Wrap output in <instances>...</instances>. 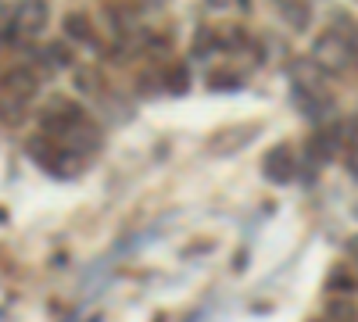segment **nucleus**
<instances>
[{
	"label": "nucleus",
	"instance_id": "9d476101",
	"mask_svg": "<svg viewBox=\"0 0 358 322\" xmlns=\"http://www.w3.org/2000/svg\"><path fill=\"white\" fill-rule=\"evenodd\" d=\"M47 57H50L57 68H62V65H69V47L65 43H54V47H47Z\"/></svg>",
	"mask_w": 358,
	"mask_h": 322
},
{
	"label": "nucleus",
	"instance_id": "1a4fd4ad",
	"mask_svg": "<svg viewBox=\"0 0 358 322\" xmlns=\"http://www.w3.org/2000/svg\"><path fill=\"white\" fill-rule=\"evenodd\" d=\"M187 86H190V75H187V68H183V65L169 72V90H172V94H183Z\"/></svg>",
	"mask_w": 358,
	"mask_h": 322
},
{
	"label": "nucleus",
	"instance_id": "20e7f679",
	"mask_svg": "<svg viewBox=\"0 0 358 322\" xmlns=\"http://www.w3.org/2000/svg\"><path fill=\"white\" fill-rule=\"evenodd\" d=\"M297 172V161H294V151L287 147V143H280V147H273V154L265 158V175L276 183H290Z\"/></svg>",
	"mask_w": 358,
	"mask_h": 322
},
{
	"label": "nucleus",
	"instance_id": "0eeeda50",
	"mask_svg": "<svg viewBox=\"0 0 358 322\" xmlns=\"http://www.w3.org/2000/svg\"><path fill=\"white\" fill-rule=\"evenodd\" d=\"M65 33H69V40H86V36H90L86 15H69V18H65Z\"/></svg>",
	"mask_w": 358,
	"mask_h": 322
},
{
	"label": "nucleus",
	"instance_id": "6e6552de",
	"mask_svg": "<svg viewBox=\"0 0 358 322\" xmlns=\"http://www.w3.org/2000/svg\"><path fill=\"white\" fill-rule=\"evenodd\" d=\"M280 15L294 25V29H301L308 25V8H294V4H280Z\"/></svg>",
	"mask_w": 358,
	"mask_h": 322
},
{
	"label": "nucleus",
	"instance_id": "f03ea898",
	"mask_svg": "<svg viewBox=\"0 0 358 322\" xmlns=\"http://www.w3.org/2000/svg\"><path fill=\"white\" fill-rule=\"evenodd\" d=\"M47 18H50L47 4H18L11 15V29L22 36H40L47 29Z\"/></svg>",
	"mask_w": 358,
	"mask_h": 322
},
{
	"label": "nucleus",
	"instance_id": "7ed1b4c3",
	"mask_svg": "<svg viewBox=\"0 0 358 322\" xmlns=\"http://www.w3.org/2000/svg\"><path fill=\"white\" fill-rule=\"evenodd\" d=\"M0 86H4V97H15V101H29L36 90H40V79L29 72V68H11L4 79H0Z\"/></svg>",
	"mask_w": 358,
	"mask_h": 322
},
{
	"label": "nucleus",
	"instance_id": "423d86ee",
	"mask_svg": "<svg viewBox=\"0 0 358 322\" xmlns=\"http://www.w3.org/2000/svg\"><path fill=\"white\" fill-rule=\"evenodd\" d=\"M0 119H4L8 126H18L25 119V101H15V97L0 94Z\"/></svg>",
	"mask_w": 358,
	"mask_h": 322
},
{
	"label": "nucleus",
	"instance_id": "f257e3e1",
	"mask_svg": "<svg viewBox=\"0 0 358 322\" xmlns=\"http://www.w3.org/2000/svg\"><path fill=\"white\" fill-rule=\"evenodd\" d=\"M315 61L326 68H344L351 61V43L341 33H326L315 40Z\"/></svg>",
	"mask_w": 358,
	"mask_h": 322
},
{
	"label": "nucleus",
	"instance_id": "9b49d317",
	"mask_svg": "<svg viewBox=\"0 0 358 322\" xmlns=\"http://www.w3.org/2000/svg\"><path fill=\"white\" fill-rule=\"evenodd\" d=\"M348 254H355V258H358V240H351V244H348Z\"/></svg>",
	"mask_w": 358,
	"mask_h": 322
},
{
	"label": "nucleus",
	"instance_id": "39448f33",
	"mask_svg": "<svg viewBox=\"0 0 358 322\" xmlns=\"http://www.w3.org/2000/svg\"><path fill=\"white\" fill-rule=\"evenodd\" d=\"M358 319V308L344 298H334L330 305H326V319L322 322H355Z\"/></svg>",
	"mask_w": 358,
	"mask_h": 322
}]
</instances>
